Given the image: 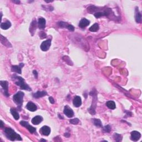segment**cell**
<instances>
[{
  "label": "cell",
  "instance_id": "1",
  "mask_svg": "<svg viewBox=\"0 0 142 142\" xmlns=\"http://www.w3.org/2000/svg\"><path fill=\"white\" fill-rule=\"evenodd\" d=\"M88 11L90 13L93 14L97 18H100L101 17L105 16L111 18L112 20L116 21V19L119 18V17L116 16L115 13L111 8L108 7H99L94 6H90L88 8Z\"/></svg>",
  "mask_w": 142,
  "mask_h": 142
},
{
  "label": "cell",
  "instance_id": "2",
  "mask_svg": "<svg viewBox=\"0 0 142 142\" xmlns=\"http://www.w3.org/2000/svg\"><path fill=\"white\" fill-rule=\"evenodd\" d=\"M90 95L92 97V103L90 107L88 109V112L92 115L96 114V108L97 102V92L96 89H93V90L90 93Z\"/></svg>",
  "mask_w": 142,
  "mask_h": 142
},
{
  "label": "cell",
  "instance_id": "3",
  "mask_svg": "<svg viewBox=\"0 0 142 142\" xmlns=\"http://www.w3.org/2000/svg\"><path fill=\"white\" fill-rule=\"evenodd\" d=\"M5 134L6 137L11 141H22V138L20 135L11 128H6L5 129Z\"/></svg>",
  "mask_w": 142,
  "mask_h": 142
},
{
  "label": "cell",
  "instance_id": "4",
  "mask_svg": "<svg viewBox=\"0 0 142 142\" xmlns=\"http://www.w3.org/2000/svg\"><path fill=\"white\" fill-rule=\"evenodd\" d=\"M12 78L13 79L17 80V81L15 82V83L17 86H18L21 88V90H26L28 91H31L32 89L28 84L25 83V79L23 78L20 76H17L16 75H13L12 76Z\"/></svg>",
  "mask_w": 142,
  "mask_h": 142
},
{
  "label": "cell",
  "instance_id": "5",
  "mask_svg": "<svg viewBox=\"0 0 142 142\" xmlns=\"http://www.w3.org/2000/svg\"><path fill=\"white\" fill-rule=\"evenodd\" d=\"M24 96V93L21 92V91H18L13 96V101L17 105L18 109L20 110V111L21 109V107H22Z\"/></svg>",
  "mask_w": 142,
  "mask_h": 142
},
{
  "label": "cell",
  "instance_id": "6",
  "mask_svg": "<svg viewBox=\"0 0 142 142\" xmlns=\"http://www.w3.org/2000/svg\"><path fill=\"white\" fill-rule=\"evenodd\" d=\"M20 124H21V126L26 127L31 134H33L34 133L36 132V129L34 128L32 126H31V125L28 123V122L25 121V120H22V121L20 122Z\"/></svg>",
  "mask_w": 142,
  "mask_h": 142
},
{
  "label": "cell",
  "instance_id": "7",
  "mask_svg": "<svg viewBox=\"0 0 142 142\" xmlns=\"http://www.w3.org/2000/svg\"><path fill=\"white\" fill-rule=\"evenodd\" d=\"M51 45V39H47L42 43L41 45V49L43 51H47L50 49Z\"/></svg>",
  "mask_w": 142,
  "mask_h": 142
},
{
  "label": "cell",
  "instance_id": "8",
  "mask_svg": "<svg viewBox=\"0 0 142 142\" xmlns=\"http://www.w3.org/2000/svg\"><path fill=\"white\" fill-rule=\"evenodd\" d=\"M1 86L3 90V94L6 97H9L10 94L8 93V83L6 80H1Z\"/></svg>",
  "mask_w": 142,
  "mask_h": 142
},
{
  "label": "cell",
  "instance_id": "9",
  "mask_svg": "<svg viewBox=\"0 0 142 142\" xmlns=\"http://www.w3.org/2000/svg\"><path fill=\"white\" fill-rule=\"evenodd\" d=\"M63 112H64L65 115L67 116L68 118H72L74 116V112L73 110L68 105L65 106Z\"/></svg>",
  "mask_w": 142,
  "mask_h": 142
},
{
  "label": "cell",
  "instance_id": "10",
  "mask_svg": "<svg viewBox=\"0 0 142 142\" xmlns=\"http://www.w3.org/2000/svg\"><path fill=\"white\" fill-rule=\"evenodd\" d=\"M23 66H24V64L22 63H20V65H12L11 71L17 73L21 74V73H22V72H21V69H22Z\"/></svg>",
  "mask_w": 142,
  "mask_h": 142
},
{
  "label": "cell",
  "instance_id": "11",
  "mask_svg": "<svg viewBox=\"0 0 142 142\" xmlns=\"http://www.w3.org/2000/svg\"><path fill=\"white\" fill-rule=\"evenodd\" d=\"M141 138V134L137 131H133L131 132L130 139L134 142H137Z\"/></svg>",
  "mask_w": 142,
  "mask_h": 142
},
{
  "label": "cell",
  "instance_id": "12",
  "mask_svg": "<svg viewBox=\"0 0 142 142\" xmlns=\"http://www.w3.org/2000/svg\"><path fill=\"white\" fill-rule=\"evenodd\" d=\"M39 132L42 133V135H46V136H48L51 133V129L49 127L44 126L42 127L39 130Z\"/></svg>",
  "mask_w": 142,
  "mask_h": 142
},
{
  "label": "cell",
  "instance_id": "13",
  "mask_svg": "<svg viewBox=\"0 0 142 142\" xmlns=\"http://www.w3.org/2000/svg\"><path fill=\"white\" fill-rule=\"evenodd\" d=\"M135 19L137 23H140L142 22V14L140 12L139 8L138 7H135Z\"/></svg>",
  "mask_w": 142,
  "mask_h": 142
},
{
  "label": "cell",
  "instance_id": "14",
  "mask_svg": "<svg viewBox=\"0 0 142 142\" xmlns=\"http://www.w3.org/2000/svg\"><path fill=\"white\" fill-rule=\"evenodd\" d=\"M26 108L28 110V111L31 112H35L37 109V105L33 103L32 102H29L27 104Z\"/></svg>",
  "mask_w": 142,
  "mask_h": 142
},
{
  "label": "cell",
  "instance_id": "15",
  "mask_svg": "<svg viewBox=\"0 0 142 142\" xmlns=\"http://www.w3.org/2000/svg\"><path fill=\"white\" fill-rule=\"evenodd\" d=\"M90 24V21L85 18H83L79 23V27L81 28H84Z\"/></svg>",
  "mask_w": 142,
  "mask_h": 142
},
{
  "label": "cell",
  "instance_id": "16",
  "mask_svg": "<svg viewBox=\"0 0 142 142\" xmlns=\"http://www.w3.org/2000/svg\"><path fill=\"white\" fill-rule=\"evenodd\" d=\"M43 117L41 116H36L32 119V123L34 125H39L43 121Z\"/></svg>",
  "mask_w": 142,
  "mask_h": 142
},
{
  "label": "cell",
  "instance_id": "17",
  "mask_svg": "<svg viewBox=\"0 0 142 142\" xmlns=\"http://www.w3.org/2000/svg\"><path fill=\"white\" fill-rule=\"evenodd\" d=\"M73 105L76 107H79L82 105V99L79 96H75L73 100Z\"/></svg>",
  "mask_w": 142,
  "mask_h": 142
},
{
  "label": "cell",
  "instance_id": "18",
  "mask_svg": "<svg viewBox=\"0 0 142 142\" xmlns=\"http://www.w3.org/2000/svg\"><path fill=\"white\" fill-rule=\"evenodd\" d=\"M47 94V93L46 91H38L36 93H35L33 94V96L35 98H42L44 96H46Z\"/></svg>",
  "mask_w": 142,
  "mask_h": 142
},
{
  "label": "cell",
  "instance_id": "19",
  "mask_svg": "<svg viewBox=\"0 0 142 142\" xmlns=\"http://www.w3.org/2000/svg\"><path fill=\"white\" fill-rule=\"evenodd\" d=\"M46 21L45 19L42 17H40L38 21V26L40 29H44L46 27Z\"/></svg>",
  "mask_w": 142,
  "mask_h": 142
},
{
  "label": "cell",
  "instance_id": "20",
  "mask_svg": "<svg viewBox=\"0 0 142 142\" xmlns=\"http://www.w3.org/2000/svg\"><path fill=\"white\" fill-rule=\"evenodd\" d=\"M1 42L4 46L7 47H12L11 44L10 43V42L8 41L6 37H3L2 35L1 36Z\"/></svg>",
  "mask_w": 142,
  "mask_h": 142
},
{
  "label": "cell",
  "instance_id": "21",
  "mask_svg": "<svg viewBox=\"0 0 142 142\" xmlns=\"http://www.w3.org/2000/svg\"><path fill=\"white\" fill-rule=\"evenodd\" d=\"M36 27H37L36 20H34L32 21V22L31 23L30 28H29V31H30V33L32 36H33L35 31L36 29Z\"/></svg>",
  "mask_w": 142,
  "mask_h": 142
},
{
  "label": "cell",
  "instance_id": "22",
  "mask_svg": "<svg viewBox=\"0 0 142 142\" xmlns=\"http://www.w3.org/2000/svg\"><path fill=\"white\" fill-rule=\"evenodd\" d=\"M10 111H11V113L12 115L13 116L14 119L18 120L19 119H20V116H19V114L16 108H12L11 109Z\"/></svg>",
  "mask_w": 142,
  "mask_h": 142
},
{
  "label": "cell",
  "instance_id": "23",
  "mask_svg": "<svg viewBox=\"0 0 142 142\" xmlns=\"http://www.w3.org/2000/svg\"><path fill=\"white\" fill-rule=\"evenodd\" d=\"M11 26V23L9 21H6L5 22L1 23V28L3 29H7Z\"/></svg>",
  "mask_w": 142,
  "mask_h": 142
},
{
  "label": "cell",
  "instance_id": "24",
  "mask_svg": "<svg viewBox=\"0 0 142 142\" xmlns=\"http://www.w3.org/2000/svg\"><path fill=\"white\" fill-rule=\"evenodd\" d=\"M106 105L111 109H114L116 108V103L113 101H109L106 102Z\"/></svg>",
  "mask_w": 142,
  "mask_h": 142
},
{
  "label": "cell",
  "instance_id": "25",
  "mask_svg": "<svg viewBox=\"0 0 142 142\" xmlns=\"http://www.w3.org/2000/svg\"><path fill=\"white\" fill-rule=\"evenodd\" d=\"M99 29V26L98 23H94V25H92L90 28H89V30L91 32H97Z\"/></svg>",
  "mask_w": 142,
  "mask_h": 142
},
{
  "label": "cell",
  "instance_id": "26",
  "mask_svg": "<svg viewBox=\"0 0 142 142\" xmlns=\"http://www.w3.org/2000/svg\"><path fill=\"white\" fill-rule=\"evenodd\" d=\"M92 120H93V123H94V126H96L97 127H103L102 123L100 119H96V118H94V119H93Z\"/></svg>",
  "mask_w": 142,
  "mask_h": 142
},
{
  "label": "cell",
  "instance_id": "27",
  "mask_svg": "<svg viewBox=\"0 0 142 142\" xmlns=\"http://www.w3.org/2000/svg\"><path fill=\"white\" fill-rule=\"evenodd\" d=\"M62 60L65 61L67 64H68L70 65H73V63L72 62V61L70 60V58L68 56H63L62 57Z\"/></svg>",
  "mask_w": 142,
  "mask_h": 142
},
{
  "label": "cell",
  "instance_id": "28",
  "mask_svg": "<svg viewBox=\"0 0 142 142\" xmlns=\"http://www.w3.org/2000/svg\"><path fill=\"white\" fill-rule=\"evenodd\" d=\"M113 138L116 142L121 141L122 139V135L120 134H118V133H114V134L113 135Z\"/></svg>",
  "mask_w": 142,
  "mask_h": 142
},
{
  "label": "cell",
  "instance_id": "29",
  "mask_svg": "<svg viewBox=\"0 0 142 142\" xmlns=\"http://www.w3.org/2000/svg\"><path fill=\"white\" fill-rule=\"evenodd\" d=\"M58 26L62 28H66L68 23L67 22H63V21H60V22H58Z\"/></svg>",
  "mask_w": 142,
  "mask_h": 142
},
{
  "label": "cell",
  "instance_id": "30",
  "mask_svg": "<svg viewBox=\"0 0 142 142\" xmlns=\"http://www.w3.org/2000/svg\"><path fill=\"white\" fill-rule=\"evenodd\" d=\"M69 122L71 123V124H72L73 125H77L79 122V120L78 119V118H74V119H71L69 120Z\"/></svg>",
  "mask_w": 142,
  "mask_h": 142
},
{
  "label": "cell",
  "instance_id": "31",
  "mask_svg": "<svg viewBox=\"0 0 142 142\" xmlns=\"http://www.w3.org/2000/svg\"><path fill=\"white\" fill-rule=\"evenodd\" d=\"M103 129L105 132L109 133L111 131V127L109 125H107V126L104 127L103 128Z\"/></svg>",
  "mask_w": 142,
  "mask_h": 142
},
{
  "label": "cell",
  "instance_id": "32",
  "mask_svg": "<svg viewBox=\"0 0 142 142\" xmlns=\"http://www.w3.org/2000/svg\"><path fill=\"white\" fill-rule=\"evenodd\" d=\"M66 28H67L68 30H69L70 31H75V27L73 26V25H69V24H68Z\"/></svg>",
  "mask_w": 142,
  "mask_h": 142
},
{
  "label": "cell",
  "instance_id": "33",
  "mask_svg": "<svg viewBox=\"0 0 142 142\" xmlns=\"http://www.w3.org/2000/svg\"><path fill=\"white\" fill-rule=\"evenodd\" d=\"M39 37L41 38V39H45V38L47 37L46 33L45 32H41L39 33Z\"/></svg>",
  "mask_w": 142,
  "mask_h": 142
},
{
  "label": "cell",
  "instance_id": "34",
  "mask_svg": "<svg viewBox=\"0 0 142 142\" xmlns=\"http://www.w3.org/2000/svg\"><path fill=\"white\" fill-rule=\"evenodd\" d=\"M125 112L126 113V116H132V112H130L129 111H125Z\"/></svg>",
  "mask_w": 142,
  "mask_h": 142
},
{
  "label": "cell",
  "instance_id": "35",
  "mask_svg": "<svg viewBox=\"0 0 142 142\" xmlns=\"http://www.w3.org/2000/svg\"><path fill=\"white\" fill-rule=\"evenodd\" d=\"M49 101L51 104L54 103V99H53V97H49Z\"/></svg>",
  "mask_w": 142,
  "mask_h": 142
},
{
  "label": "cell",
  "instance_id": "36",
  "mask_svg": "<svg viewBox=\"0 0 142 142\" xmlns=\"http://www.w3.org/2000/svg\"><path fill=\"white\" fill-rule=\"evenodd\" d=\"M33 73L34 76H35V78H37V77H38V73H37V71H36V70H34V71H33Z\"/></svg>",
  "mask_w": 142,
  "mask_h": 142
},
{
  "label": "cell",
  "instance_id": "37",
  "mask_svg": "<svg viewBox=\"0 0 142 142\" xmlns=\"http://www.w3.org/2000/svg\"><path fill=\"white\" fill-rule=\"evenodd\" d=\"M64 135H65V137L69 138L70 137V134L68 133H65Z\"/></svg>",
  "mask_w": 142,
  "mask_h": 142
},
{
  "label": "cell",
  "instance_id": "38",
  "mask_svg": "<svg viewBox=\"0 0 142 142\" xmlns=\"http://www.w3.org/2000/svg\"><path fill=\"white\" fill-rule=\"evenodd\" d=\"M3 126H4L3 122H2V120H1V125H0V127H1V128H3Z\"/></svg>",
  "mask_w": 142,
  "mask_h": 142
},
{
  "label": "cell",
  "instance_id": "39",
  "mask_svg": "<svg viewBox=\"0 0 142 142\" xmlns=\"http://www.w3.org/2000/svg\"><path fill=\"white\" fill-rule=\"evenodd\" d=\"M13 2L14 3H20V1H13Z\"/></svg>",
  "mask_w": 142,
  "mask_h": 142
},
{
  "label": "cell",
  "instance_id": "40",
  "mask_svg": "<svg viewBox=\"0 0 142 142\" xmlns=\"http://www.w3.org/2000/svg\"><path fill=\"white\" fill-rule=\"evenodd\" d=\"M58 116H59V117H60V118H61V119H63V118H63V116H61V115H60V114H58Z\"/></svg>",
  "mask_w": 142,
  "mask_h": 142
},
{
  "label": "cell",
  "instance_id": "41",
  "mask_svg": "<svg viewBox=\"0 0 142 142\" xmlns=\"http://www.w3.org/2000/svg\"><path fill=\"white\" fill-rule=\"evenodd\" d=\"M40 141H44V142H46V140H44V139H41V140H40Z\"/></svg>",
  "mask_w": 142,
  "mask_h": 142
}]
</instances>
